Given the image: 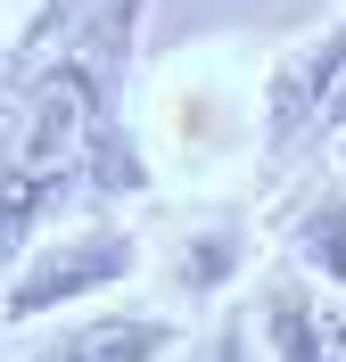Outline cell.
<instances>
[{"label": "cell", "instance_id": "5", "mask_svg": "<svg viewBox=\"0 0 346 362\" xmlns=\"http://www.w3.org/2000/svg\"><path fill=\"white\" fill-rule=\"evenodd\" d=\"M255 346H264V362H346L330 346V313L313 305V280L297 264H272L255 280Z\"/></svg>", "mask_w": 346, "mask_h": 362}, {"label": "cell", "instance_id": "1", "mask_svg": "<svg viewBox=\"0 0 346 362\" xmlns=\"http://www.w3.org/2000/svg\"><path fill=\"white\" fill-rule=\"evenodd\" d=\"M83 189H149V165L124 132V83L91 66L17 74V124L0 148V272Z\"/></svg>", "mask_w": 346, "mask_h": 362}, {"label": "cell", "instance_id": "3", "mask_svg": "<svg viewBox=\"0 0 346 362\" xmlns=\"http://www.w3.org/2000/svg\"><path fill=\"white\" fill-rule=\"evenodd\" d=\"M190 346V321L173 305H74L33 321L25 362H173Z\"/></svg>", "mask_w": 346, "mask_h": 362}, {"label": "cell", "instance_id": "6", "mask_svg": "<svg viewBox=\"0 0 346 362\" xmlns=\"http://www.w3.org/2000/svg\"><path fill=\"white\" fill-rule=\"evenodd\" d=\"M280 264H297L305 280L346 288V173L322 181V189L297 206V223H289V255H280Z\"/></svg>", "mask_w": 346, "mask_h": 362}, {"label": "cell", "instance_id": "7", "mask_svg": "<svg viewBox=\"0 0 346 362\" xmlns=\"http://www.w3.org/2000/svg\"><path fill=\"white\" fill-rule=\"evenodd\" d=\"M214 362H264V346L239 313H223V329H214Z\"/></svg>", "mask_w": 346, "mask_h": 362}, {"label": "cell", "instance_id": "8", "mask_svg": "<svg viewBox=\"0 0 346 362\" xmlns=\"http://www.w3.org/2000/svg\"><path fill=\"white\" fill-rule=\"evenodd\" d=\"M330 148H338V173H346V140H330Z\"/></svg>", "mask_w": 346, "mask_h": 362}, {"label": "cell", "instance_id": "2", "mask_svg": "<svg viewBox=\"0 0 346 362\" xmlns=\"http://www.w3.org/2000/svg\"><path fill=\"white\" fill-rule=\"evenodd\" d=\"M149 247H140L132 223L91 214V223H50L17 264L0 272V338L8 329H33L50 313H74V305H99L108 288L140 280Z\"/></svg>", "mask_w": 346, "mask_h": 362}, {"label": "cell", "instance_id": "4", "mask_svg": "<svg viewBox=\"0 0 346 362\" xmlns=\"http://www.w3.org/2000/svg\"><path fill=\"white\" fill-rule=\"evenodd\" d=\"M132 33H140V0H42L33 25L17 33L8 83L33 74V66H91V74H108V83H124Z\"/></svg>", "mask_w": 346, "mask_h": 362}, {"label": "cell", "instance_id": "9", "mask_svg": "<svg viewBox=\"0 0 346 362\" xmlns=\"http://www.w3.org/2000/svg\"><path fill=\"white\" fill-rule=\"evenodd\" d=\"M338 8H346V0H338Z\"/></svg>", "mask_w": 346, "mask_h": 362}]
</instances>
